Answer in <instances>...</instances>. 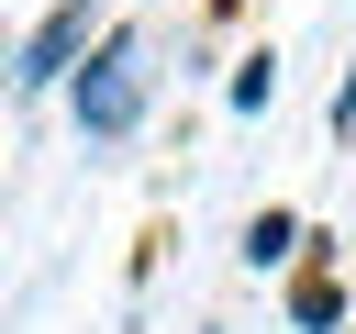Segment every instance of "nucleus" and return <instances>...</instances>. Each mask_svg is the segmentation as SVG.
<instances>
[{
  "label": "nucleus",
  "mask_w": 356,
  "mask_h": 334,
  "mask_svg": "<svg viewBox=\"0 0 356 334\" xmlns=\"http://www.w3.org/2000/svg\"><path fill=\"white\" fill-rule=\"evenodd\" d=\"M267 100H278V67H267V56H256V67H245V78H234V111H267Z\"/></svg>",
  "instance_id": "4"
},
{
  "label": "nucleus",
  "mask_w": 356,
  "mask_h": 334,
  "mask_svg": "<svg viewBox=\"0 0 356 334\" xmlns=\"http://www.w3.org/2000/svg\"><path fill=\"white\" fill-rule=\"evenodd\" d=\"M134 111H145V56H134V33H100V56L78 67V122L134 134Z\"/></svg>",
  "instance_id": "1"
},
{
  "label": "nucleus",
  "mask_w": 356,
  "mask_h": 334,
  "mask_svg": "<svg viewBox=\"0 0 356 334\" xmlns=\"http://www.w3.org/2000/svg\"><path fill=\"white\" fill-rule=\"evenodd\" d=\"M334 134H356V67H345V89H334Z\"/></svg>",
  "instance_id": "5"
},
{
  "label": "nucleus",
  "mask_w": 356,
  "mask_h": 334,
  "mask_svg": "<svg viewBox=\"0 0 356 334\" xmlns=\"http://www.w3.org/2000/svg\"><path fill=\"white\" fill-rule=\"evenodd\" d=\"M289 245H300V223H289V212H256V223H245V267H278Z\"/></svg>",
  "instance_id": "3"
},
{
  "label": "nucleus",
  "mask_w": 356,
  "mask_h": 334,
  "mask_svg": "<svg viewBox=\"0 0 356 334\" xmlns=\"http://www.w3.org/2000/svg\"><path fill=\"white\" fill-rule=\"evenodd\" d=\"M89 22H100V0H67V11H44V33L22 45V89H56V78H67V56L89 45Z\"/></svg>",
  "instance_id": "2"
}]
</instances>
